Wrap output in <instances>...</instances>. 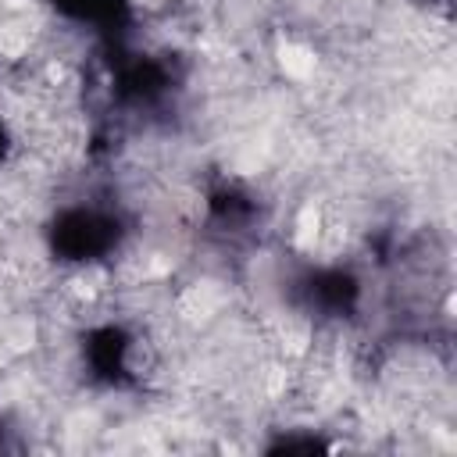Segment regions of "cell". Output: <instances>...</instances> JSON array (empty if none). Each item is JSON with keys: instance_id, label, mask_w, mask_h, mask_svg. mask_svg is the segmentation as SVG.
<instances>
[{"instance_id": "obj_1", "label": "cell", "mask_w": 457, "mask_h": 457, "mask_svg": "<svg viewBox=\"0 0 457 457\" xmlns=\"http://www.w3.org/2000/svg\"><path fill=\"white\" fill-rule=\"evenodd\" d=\"M50 4L68 21H82L93 32H111L107 25H118L129 14L132 0H50Z\"/></svg>"}, {"instance_id": "obj_2", "label": "cell", "mask_w": 457, "mask_h": 457, "mask_svg": "<svg viewBox=\"0 0 457 457\" xmlns=\"http://www.w3.org/2000/svg\"><path fill=\"white\" fill-rule=\"evenodd\" d=\"M418 4H443V0H418Z\"/></svg>"}]
</instances>
